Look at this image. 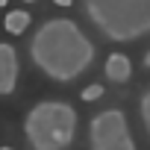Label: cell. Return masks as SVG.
Masks as SVG:
<instances>
[{"label": "cell", "mask_w": 150, "mask_h": 150, "mask_svg": "<svg viewBox=\"0 0 150 150\" xmlns=\"http://www.w3.org/2000/svg\"><path fill=\"white\" fill-rule=\"evenodd\" d=\"M30 59L53 83H74L91 68L94 44L71 18H50L35 30L30 41Z\"/></svg>", "instance_id": "1"}, {"label": "cell", "mask_w": 150, "mask_h": 150, "mask_svg": "<svg viewBox=\"0 0 150 150\" xmlns=\"http://www.w3.org/2000/svg\"><path fill=\"white\" fill-rule=\"evenodd\" d=\"M83 9L109 41L150 35V0H83Z\"/></svg>", "instance_id": "2"}, {"label": "cell", "mask_w": 150, "mask_h": 150, "mask_svg": "<svg viewBox=\"0 0 150 150\" xmlns=\"http://www.w3.org/2000/svg\"><path fill=\"white\" fill-rule=\"evenodd\" d=\"M24 135L33 150H68L77 138V109L65 100H41L27 112Z\"/></svg>", "instance_id": "3"}, {"label": "cell", "mask_w": 150, "mask_h": 150, "mask_svg": "<svg viewBox=\"0 0 150 150\" xmlns=\"http://www.w3.org/2000/svg\"><path fill=\"white\" fill-rule=\"evenodd\" d=\"M88 144L91 150H135L127 115L121 109H106L94 115L88 127Z\"/></svg>", "instance_id": "4"}, {"label": "cell", "mask_w": 150, "mask_h": 150, "mask_svg": "<svg viewBox=\"0 0 150 150\" xmlns=\"http://www.w3.org/2000/svg\"><path fill=\"white\" fill-rule=\"evenodd\" d=\"M18 86V53L12 44L0 41V94H12Z\"/></svg>", "instance_id": "5"}, {"label": "cell", "mask_w": 150, "mask_h": 150, "mask_svg": "<svg viewBox=\"0 0 150 150\" xmlns=\"http://www.w3.org/2000/svg\"><path fill=\"white\" fill-rule=\"evenodd\" d=\"M129 74H132L129 56H124V53H112V56L106 59V77H109L112 83H127Z\"/></svg>", "instance_id": "6"}, {"label": "cell", "mask_w": 150, "mask_h": 150, "mask_svg": "<svg viewBox=\"0 0 150 150\" xmlns=\"http://www.w3.org/2000/svg\"><path fill=\"white\" fill-rule=\"evenodd\" d=\"M30 12H24V9H15V12H9L6 15V33H12V35H21L27 27H30Z\"/></svg>", "instance_id": "7"}, {"label": "cell", "mask_w": 150, "mask_h": 150, "mask_svg": "<svg viewBox=\"0 0 150 150\" xmlns=\"http://www.w3.org/2000/svg\"><path fill=\"white\" fill-rule=\"evenodd\" d=\"M138 112H141V124H144V129H147V135H150V91H144V94H141Z\"/></svg>", "instance_id": "8"}, {"label": "cell", "mask_w": 150, "mask_h": 150, "mask_svg": "<svg viewBox=\"0 0 150 150\" xmlns=\"http://www.w3.org/2000/svg\"><path fill=\"white\" fill-rule=\"evenodd\" d=\"M97 97H103V86H100V83L83 88V100H97Z\"/></svg>", "instance_id": "9"}, {"label": "cell", "mask_w": 150, "mask_h": 150, "mask_svg": "<svg viewBox=\"0 0 150 150\" xmlns=\"http://www.w3.org/2000/svg\"><path fill=\"white\" fill-rule=\"evenodd\" d=\"M74 0H56V6H71Z\"/></svg>", "instance_id": "10"}, {"label": "cell", "mask_w": 150, "mask_h": 150, "mask_svg": "<svg viewBox=\"0 0 150 150\" xmlns=\"http://www.w3.org/2000/svg\"><path fill=\"white\" fill-rule=\"evenodd\" d=\"M144 68H150V50L144 53Z\"/></svg>", "instance_id": "11"}, {"label": "cell", "mask_w": 150, "mask_h": 150, "mask_svg": "<svg viewBox=\"0 0 150 150\" xmlns=\"http://www.w3.org/2000/svg\"><path fill=\"white\" fill-rule=\"evenodd\" d=\"M0 6H6V0H0Z\"/></svg>", "instance_id": "12"}, {"label": "cell", "mask_w": 150, "mask_h": 150, "mask_svg": "<svg viewBox=\"0 0 150 150\" xmlns=\"http://www.w3.org/2000/svg\"><path fill=\"white\" fill-rule=\"evenodd\" d=\"M24 3H35V0H24Z\"/></svg>", "instance_id": "13"}, {"label": "cell", "mask_w": 150, "mask_h": 150, "mask_svg": "<svg viewBox=\"0 0 150 150\" xmlns=\"http://www.w3.org/2000/svg\"><path fill=\"white\" fill-rule=\"evenodd\" d=\"M0 150H12V147H0Z\"/></svg>", "instance_id": "14"}]
</instances>
